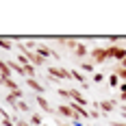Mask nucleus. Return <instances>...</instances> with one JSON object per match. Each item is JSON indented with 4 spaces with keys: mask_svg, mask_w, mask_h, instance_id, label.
<instances>
[{
    "mask_svg": "<svg viewBox=\"0 0 126 126\" xmlns=\"http://www.w3.org/2000/svg\"><path fill=\"white\" fill-rule=\"evenodd\" d=\"M0 85H4V87L9 89V91H17V83H15V80H13V78H0Z\"/></svg>",
    "mask_w": 126,
    "mask_h": 126,
    "instance_id": "nucleus-15",
    "label": "nucleus"
},
{
    "mask_svg": "<svg viewBox=\"0 0 126 126\" xmlns=\"http://www.w3.org/2000/svg\"><path fill=\"white\" fill-rule=\"evenodd\" d=\"M78 41H80V39H76V37H65V46H67L70 50L74 52V50H76V46H78Z\"/></svg>",
    "mask_w": 126,
    "mask_h": 126,
    "instance_id": "nucleus-19",
    "label": "nucleus"
},
{
    "mask_svg": "<svg viewBox=\"0 0 126 126\" xmlns=\"http://www.w3.org/2000/svg\"><path fill=\"white\" fill-rule=\"evenodd\" d=\"M59 126H72V124H67V122H59Z\"/></svg>",
    "mask_w": 126,
    "mask_h": 126,
    "instance_id": "nucleus-30",
    "label": "nucleus"
},
{
    "mask_svg": "<svg viewBox=\"0 0 126 126\" xmlns=\"http://www.w3.org/2000/svg\"><path fill=\"white\" fill-rule=\"evenodd\" d=\"M89 57H91V63L94 65H100L109 59V50L104 46H96V48H89Z\"/></svg>",
    "mask_w": 126,
    "mask_h": 126,
    "instance_id": "nucleus-1",
    "label": "nucleus"
},
{
    "mask_svg": "<svg viewBox=\"0 0 126 126\" xmlns=\"http://www.w3.org/2000/svg\"><path fill=\"white\" fill-rule=\"evenodd\" d=\"M0 78H13L11 67L7 65V61H2V59H0Z\"/></svg>",
    "mask_w": 126,
    "mask_h": 126,
    "instance_id": "nucleus-14",
    "label": "nucleus"
},
{
    "mask_svg": "<svg viewBox=\"0 0 126 126\" xmlns=\"http://www.w3.org/2000/svg\"><path fill=\"white\" fill-rule=\"evenodd\" d=\"M28 122H31L33 126H44V117H41V113H35V111H33Z\"/></svg>",
    "mask_w": 126,
    "mask_h": 126,
    "instance_id": "nucleus-16",
    "label": "nucleus"
},
{
    "mask_svg": "<svg viewBox=\"0 0 126 126\" xmlns=\"http://www.w3.org/2000/svg\"><path fill=\"white\" fill-rule=\"evenodd\" d=\"M15 126H33L28 120H22V117H15Z\"/></svg>",
    "mask_w": 126,
    "mask_h": 126,
    "instance_id": "nucleus-23",
    "label": "nucleus"
},
{
    "mask_svg": "<svg viewBox=\"0 0 126 126\" xmlns=\"http://www.w3.org/2000/svg\"><path fill=\"white\" fill-rule=\"evenodd\" d=\"M57 113L61 115V117H67V120H72V124H74V122H80V117H78V115L72 111V107H70L67 102H61V104L57 107Z\"/></svg>",
    "mask_w": 126,
    "mask_h": 126,
    "instance_id": "nucleus-3",
    "label": "nucleus"
},
{
    "mask_svg": "<svg viewBox=\"0 0 126 126\" xmlns=\"http://www.w3.org/2000/svg\"><path fill=\"white\" fill-rule=\"evenodd\" d=\"M113 74H117V76H120V80H124V83H126V70H124V67H115Z\"/></svg>",
    "mask_w": 126,
    "mask_h": 126,
    "instance_id": "nucleus-21",
    "label": "nucleus"
},
{
    "mask_svg": "<svg viewBox=\"0 0 126 126\" xmlns=\"http://www.w3.org/2000/svg\"><path fill=\"white\" fill-rule=\"evenodd\" d=\"M0 48L2 50H13V41L9 37H0Z\"/></svg>",
    "mask_w": 126,
    "mask_h": 126,
    "instance_id": "nucleus-18",
    "label": "nucleus"
},
{
    "mask_svg": "<svg viewBox=\"0 0 126 126\" xmlns=\"http://www.w3.org/2000/svg\"><path fill=\"white\" fill-rule=\"evenodd\" d=\"M26 85L33 89V91H35V96H44V94H46V87L39 83L37 78H26Z\"/></svg>",
    "mask_w": 126,
    "mask_h": 126,
    "instance_id": "nucleus-9",
    "label": "nucleus"
},
{
    "mask_svg": "<svg viewBox=\"0 0 126 126\" xmlns=\"http://www.w3.org/2000/svg\"><path fill=\"white\" fill-rule=\"evenodd\" d=\"M22 96H24V94H22V89H17V91H9V94H7V104L15 107V102H17V100H24Z\"/></svg>",
    "mask_w": 126,
    "mask_h": 126,
    "instance_id": "nucleus-12",
    "label": "nucleus"
},
{
    "mask_svg": "<svg viewBox=\"0 0 126 126\" xmlns=\"http://www.w3.org/2000/svg\"><path fill=\"white\" fill-rule=\"evenodd\" d=\"M26 59H28V63H31L33 67H44V65L48 63V59H44V57H39L37 52H31V54H26Z\"/></svg>",
    "mask_w": 126,
    "mask_h": 126,
    "instance_id": "nucleus-10",
    "label": "nucleus"
},
{
    "mask_svg": "<svg viewBox=\"0 0 126 126\" xmlns=\"http://www.w3.org/2000/svg\"><path fill=\"white\" fill-rule=\"evenodd\" d=\"M85 126H89V124H85Z\"/></svg>",
    "mask_w": 126,
    "mask_h": 126,
    "instance_id": "nucleus-31",
    "label": "nucleus"
},
{
    "mask_svg": "<svg viewBox=\"0 0 126 126\" xmlns=\"http://www.w3.org/2000/svg\"><path fill=\"white\" fill-rule=\"evenodd\" d=\"M39 57H44V59H48V57H54V59H59V54L54 50H50V46H46V44H37V48H35Z\"/></svg>",
    "mask_w": 126,
    "mask_h": 126,
    "instance_id": "nucleus-8",
    "label": "nucleus"
},
{
    "mask_svg": "<svg viewBox=\"0 0 126 126\" xmlns=\"http://www.w3.org/2000/svg\"><path fill=\"white\" fill-rule=\"evenodd\" d=\"M78 70H80V72H87V74H91V72H96V65H94L91 61H83Z\"/></svg>",
    "mask_w": 126,
    "mask_h": 126,
    "instance_id": "nucleus-17",
    "label": "nucleus"
},
{
    "mask_svg": "<svg viewBox=\"0 0 126 126\" xmlns=\"http://www.w3.org/2000/svg\"><path fill=\"white\" fill-rule=\"evenodd\" d=\"M67 94H70V100L78 102V104H83V107L91 104V102H89V100H87V98H85V96H83V94H80V91H78L76 87H70V89H67Z\"/></svg>",
    "mask_w": 126,
    "mask_h": 126,
    "instance_id": "nucleus-5",
    "label": "nucleus"
},
{
    "mask_svg": "<svg viewBox=\"0 0 126 126\" xmlns=\"http://www.w3.org/2000/svg\"><path fill=\"white\" fill-rule=\"evenodd\" d=\"M35 102H37V107L41 109V111H44V113H54V109H52V104H50L48 100H46L44 96H35Z\"/></svg>",
    "mask_w": 126,
    "mask_h": 126,
    "instance_id": "nucleus-11",
    "label": "nucleus"
},
{
    "mask_svg": "<svg viewBox=\"0 0 126 126\" xmlns=\"http://www.w3.org/2000/svg\"><path fill=\"white\" fill-rule=\"evenodd\" d=\"M57 91H59V96H61V98H65V100H67V102H72V100H70V94H67V89L59 87V89H57Z\"/></svg>",
    "mask_w": 126,
    "mask_h": 126,
    "instance_id": "nucleus-22",
    "label": "nucleus"
},
{
    "mask_svg": "<svg viewBox=\"0 0 126 126\" xmlns=\"http://www.w3.org/2000/svg\"><path fill=\"white\" fill-rule=\"evenodd\" d=\"M120 91H122V94H126V83H122V85H120Z\"/></svg>",
    "mask_w": 126,
    "mask_h": 126,
    "instance_id": "nucleus-28",
    "label": "nucleus"
},
{
    "mask_svg": "<svg viewBox=\"0 0 126 126\" xmlns=\"http://www.w3.org/2000/svg\"><path fill=\"white\" fill-rule=\"evenodd\" d=\"M115 109H117V100H102V102H98V111H100L102 115L111 113V111H115Z\"/></svg>",
    "mask_w": 126,
    "mask_h": 126,
    "instance_id": "nucleus-6",
    "label": "nucleus"
},
{
    "mask_svg": "<svg viewBox=\"0 0 126 126\" xmlns=\"http://www.w3.org/2000/svg\"><path fill=\"white\" fill-rule=\"evenodd\" d=\"M48 76H50V78H54V80H70V78H72L70 70L59 67V65H50V67H48Z\"/></svg>",
    "mask_w": 126,
    "mask_h": 126,
    "instance_id": "nucleus-2",
    "label": "nucleus"
},
{
    "mask_svg": "<svg viewBox=\"0 0 126 126\" xmlns=\"http://www.w3.org/2000/svg\"><path fill=\"white\" fill-rule=\"evenodd\" d=\"M74 54L78 57V59H83V61H85V57L89 54V48H87V44H85V41H78V46H76Z\"/></svg>",
    "mask_w": 126,
    "mask_h": 126,
    "instance_id": "nucleus-13",
    "label": "nucleus"
},
{
    "mask_svg": "<svg viewBox=\"0 0 126 126\" xmlns=\"http://www.w3.org/2000/svg\"><path fill=\"white\" fill-rule=\"evenodd\" d=\"M120 113H122V117L126 120V104H122V107H120Z\"/></svg>",
    "mask_w": 126,
    "mask_h": 126,
    "instance_id": "nucleus-26",
    "label": "nucleus"
},
{
    "mask_svg": "<svg viewBox=\"0 0 126 126\" xmlns=\"http://www.w3.org/2000/svg\"><path fill=\"white\" fill-rule=\"evenodd\" d=\"M109 87H120V76H117V74L109 76Z\"/></svg>",
    "mask_w": 126,
    "mask_h": 126,
    "instance_id": "nucleus-20",
    "label": "nucleus"
},
{
    "mask_svg": "<svg viewBox=\"0 0 126 126\" xmlns=\"http://www.w3.org/2000/svg\"><path fill=\"white\" fill-rule=\"evenodd\" d=\"M102 80H104V74L96 72V74H94V83H102Z\"/></svg>",
    "mask_w": 126,
    "mask_h": 126,
    "instance_id": "nucleus-24",
    "label": "nucleus"
},
{
    "mask_svg": "<svg viewBox=\"0 0 126 126\" xmlns=\"http://www.w3.org/2000/svg\"><path fill=\"white\" fill-rule=\"evenodd\" d=\"M107 50H109V59H115V61H120V63L126 59V48H124V46H120V44L109 46Z\"/></svg>",
    "mask_w": 126,
    "mask_h": 126,
    "instance_id": "nucleus-4",
    "label": "nucleus"
},
{
    "mask_svg": "<svg viewBox=\"0 0 126 126\" xmlns=\"http://www.w3.org/2000/svg\"><path fill=\"white\" fill-rule=\"evenodd\" d=\"M120 67H124V70H126V59H124L122 63H120Z\"/></svg>",
    "mask_w": 126,
    "mask_h": 126,
    "instance_id": "nucleus-29",
    "label": "nucleus"
},
{
    "mask_svg": "<svg viewBox=\"0 0 126 126\" xmlns=\"http://www.w3.org/2000/svg\"><path fill=\"white\" fill-rule=\"evenodd\" d=\"M111 126H126V122H117V120H113V122H111Z\"/></svg>",
    "mask_w": 126,
    "mask_h": 126,
    "instance_id": "nucleus-27",
    "label": "nucleus"
},
{
    "mask_svg": "<svg viewBox=\"0 0 126 126\" xmlns=\"http://www.w3.org/2000/svg\"><path fill=\"white\" fill-rule=\"evenodd\" d=\"M70 74H72V78L76 80V85H78V87H83V89L89 87V83L85 80V76H83V72H80L78 67H72V70H70Z\"/></svg>",
    "mask_w": 126,
    "mask_h": 126,
    "instance_id": "nucleus-7",
    "label": "nucleus"
},
{
    "mask_svg": "<svg viewBox=\"0 0 126 126\" xmlns=\"http://www.w3.org/2000/svg\"><path fill=\"white\" fill-rule=\"evenodd\" d=\"M0 124L2 126H15V122H11V120H0Z\"/></svg>",
    "mask_w": 126,
    "mask_h": 126,
    "instance_id": "nucleus-25",
    "label": "nucleus"
}]
</instances>
